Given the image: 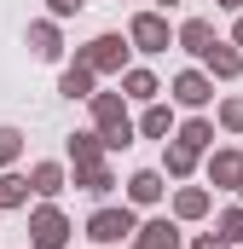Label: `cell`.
Returning a JSON list of instances; mask_svg holds the SVG:
<instances>
[{
    "label": "cell",
    "instance_id": "6da1fadb",
    "mask_svg": "<svg viewBox=\"0 0 243 249\" xmlns=\"http://www.w3.org/2000/svg\"><path fill=\"white\" fill-rule=\"evenodd\" d=\"M116 232H127V220H116V214H104V220H99V238H116Z\"/></svg>",
    "mask_w": 243,
    "mask_h": 249
}]
</instances>
